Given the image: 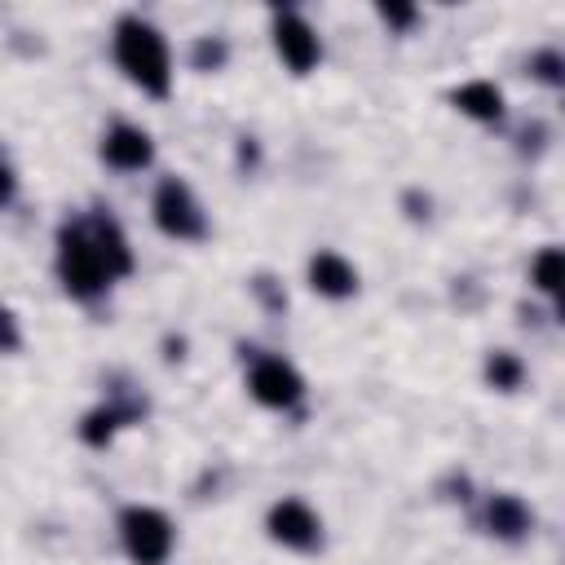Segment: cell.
I'll return each mask as SVG.
<instances>
[{
	"label": "cell",
	"instance_id": "obj_1",
	"mask_svg": "<svg viewBox=\"0 0 565 565\" xmlns=\"http://www.w3.org/2000/svg\"><path fill=\"white\" fill-rule=\"evenodd\" d=\"M115 62L124 66V75L137 88H146L154 97H163L168 84H172L168 44H163V35L150 22H137V18H124L119 22V31H115Z\"/></svg>",
	"mask_w": 565,
	"mask_h": 565
},
{
	"label": "cell",
	"instance_id": "obj_2",
	"mask_svg": "<svg viewBox=\"0 0 565 565\" xmlns=\"http://www.w3.org/2000/svg\"><path fill=\"white\" fill-rule=\"evenodd\" d=\"M57 269H62L66 291H75V296H97V291L110 282V265H106V256H102V243H97V230H93V225H71V230H62Z\"/></svg>",
	"mask_w": 565,
	"mask_h": 565
},
{
	"label": "cell",
	"instance_id": "obj_3",
	"mask_svg": "<svg viewBox=\"0 0 565 565\" xmlns=\"http://www.w3.org/2000/svg\"><path fill=\"white\" fill-rule=\"evenodd\" d=\"M119 534H124V547L137 565H163L172 552V525L154 508H128L119 521Z\"/></svg>",
	"mask_w": 565,
	"mask_h": 565
},
{
	"label": "cell",
	"instance_id": "obj_4",
	"mask_svg": "<svg viewBox=\"0 0 565 565\" xmlns=\"http://www.w3.org/2000/svg\"><path fill=\"white\" fill-rule=\"evenodd\" d=\"M154 221H159V230L172 234V238H199V234H203V212H199L190 185L177 181V177H168V181L154 190Z\"/></svg>",
	"mask_w": 565,
	"mask_h": 565
},
{
	"label": "cell",
	"instance_id": "obj_5",
	"mask_svg": "<svg viewBox=\"0 0 565 565\" xmlns=\"http://www.w3.org/2000/svg\"><path fill=\"white\" fill-rule=\"evenodd\" d=\"M247 384H252V397L265 402V406H291V402L305 393L296 366H287L282 358H260V362L252 366Z\"/></svg>",
	"mask_w": 565,
	"mask_h": 565
},
{
	"label": "cell",
	"instance_id": "obj_6",
	"mask_svg": "<svg viewBox=\"0 0 565 565\" xmlns=\"http://www.w3.org/2000/svg\"><path fill=\"white\" fill-rule=\"evenodd\" d=\"M269 534L282 543V547H296V552H309L318 543V516L309 512V503L300 499H282L269 508Z\"/></svg>",
	"mask_w": 565,
	"mask_h": 565
},
{
	"label": "cell",
	"instance_id": "obj_7",
	"mask_svg": "<svg viewBox=\"0 0 565 565\" xmlns=\"http://www.w3.org/2000/svg\"><path fill=\"white\" fill-rule=\"evenodd\" d=\"M274 44H278V53H282V62H287L291 71H309V66L322 57V44H318L313 26H309L305 18H296V13H278V22H274Z\"/></svg>",
	"mask_w": 565,
	"mask_h": 565
},
{
	"label": "cell",
	"instance_id": "obj_8",
	"mask_svg": "<svg viewBox=\"0 0 565 565\" xmlns=\"http://www.w3.org/2000/svg\"><path fill=\"white\" fill-rule=\"evenodd\" d=\"M102 159L119 172H137L150 163V137L132 124H115L106 137H102Z\"/></svg>",
	"mask_w": 565,
	"mask_h": 565
},
{
	"label": "cell",
	"instance_id": "obj_9",
	"mask_svg": "<svg viewBox=\"0 0 565 565\" xmlns=\"http://www.w3.org/2000/svg\"><path fill=\"white\" fill-rule=\"evenodd\" d=\"M309 287L322 291V296H331V300H340V296H349V291L358 287V274H353V265H349L344 256L318 252V256L309 260Z\"/></svg>",
	"mask_w": 565,
	"mask_h": 565
},
{
	"label": "cell",
	"instance_id": "obj_10",
	"mask_svg": "<svg viewBox=\"0 0 565 565\" xmlns=\"http://www.w3.org/2000/svg\"><path fill=\"white\" fill-rule=\"evenodd\" d=\"M486 521H490V530H494L499 539H516V534L530 530V508H525L516 494H494Z\"/></svg>",
	"mask_w": 565,
	"mask_h": 565
},
{
	"label": "cell",
	"instance_id": "obj_11",
	"mask_svg": "<svg viewBox=\"0 0 565 565\" xmlns=\"http://www.w3.org/2000/svg\"><path fill=\"white\" fill-rule=\"evenodd\" d=\"M455 106L463 115H477V119H499L503 115V93L494 84H486V79H472V84L455 88Z\"/></svg>",
	"mask_w": 565,
	"mask_h": 565
},
{
	"label": "cell",
	"instance_id": "obj_12",
	"mask_svg": "<svg viewBox=\"0 0 565 565\" xmlns=\"http://www.w3.org/2000/svg\"><path fill=\"white\" fill-rule=\"evenodd\" d=\"M486 375H490L494 388H516V384H521V362H516L512 353H494V358L486 362Z\"/></svg>",
	"mask_w": 565,
	"mask_h": 565
},
{
	"label": "cell",
	"instance_id": "obj_13",
	"mask_svg": "<svg viewBox=\"0 0 565 565\" xmlns=\"http://www.w3.org/2000/svg\"><path fill=\"white\" fill-rule=\"evenodd\" d=\"M534 287L539 291H556L561 287V252L547 247L539 260H534Z\"/></svg>",
	"mask_w": 565,
	"mask_h": 565
},
{
	"label": "cell",
	"instance_id": "obj_14",
	"mask_svg": "<svg viewBox=\"0 0 565 565\" xmlns=\"http://www.w3.org/2000/svg\"><path fill=\"white\" fill-rule=\"evenodd\" d=\"M18 344V327H13V313L9 309H0V353L4 349H13Z\"/></svg>",
	"mask_w": 565,
	"mask_h": 565
},
{
	"label": "cell",
	"instance_id": "obj_15",
	"mask_svg": "<svg viewBox=\"0 0 565 565\" xmlns=\"http://www.w3.org/2000/svg\"><path fill=\"white\" fill-rule=\"evenodd\" d=\"M194 57H199V62H221V57H225V49H221V44H207V40H203V44L194 49Z\"/></svg>",
	"mask_w": 565,
	"mask_h": 565
},
{
	"label": "cell",
	"instance_id": "obj_16",
	"mask_svg": "<svg viewBox=\"0 0 565 565\" xmlns=\"http://www.w3.org/2000/svg\"><path fill=\"white\" fill-rule=\"evenodd\" d=\"M534 66H539V75H543V79H556V66H561V62H556V53H539V62H534Z\"/></svg>",
	"mask_w": 565,
	"mask_h": 565
},
{
	"label": "cell",
	"instance_id": "obj_17",
	"mask_svg": "<svg viewBox=\"0 0 565 565\" xmlns=\"http://www.w3.org/2000/svg\"><path fill=\"white\" fill-rule=\"evenodd\" d=\"M415 13L411 9H384V22H393V26H406Z\"/></svg>",
	"mask_w": 565,
	"mask_h": 565
},
{
	"label": "cell",
	"instance_id": "obj_18",
	"mask_svg": "<svg viewBox=\"0 0 565 565\" xmlns=\"http://www.w3.org/2000/svg\"><path fill=\"white\" fill-rule=\"evenodd\" d=\"M9 194H13V172H9L4 163H0V203H4Z\"/></svg>",
	"mask_w": 565,
	"mask_h": 565
}]
</instances>
